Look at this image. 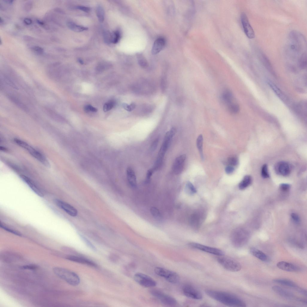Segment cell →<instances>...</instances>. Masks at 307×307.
<instances>
[{"instance_id": "37", "label": "cell", "mask_w": 307, "mask_h": 307, "mask_svg": "<svg viewBox=\"0 0 307 307\" xmlns=\"http://www.w3.org/2000/svg\"><path fill=\"white\" fill-rule=\"evenodd\" d=\"M120 34L119 32L115 31L112 33V43H117L119 40Z\"/></svg>"}, {"instance_id": "47", "label": "cell", "mask_w": 307, "mask_h": 307, "mask_svg": "<svg viewBox=\"0 0 307 307\" xmlns=\"http://www.w3.org/2000/svg\"><path fill=\"white\" fill-rule=\"evenodd\" d=\"M84 109L87 112L91 111L96 112L97 111V109L93 107L90 105H87L84 107Z\"/></svg>"}, {"instance_id": "50", "label": "cell", "mask_w": 307, "mask_h": 307, "mask_svg": "<svg viewBox=\"0 0 307 307\" xmlns=\"http://www.w3.org/2000/svg\"><path fill=\"white\" fill-rule=\"evenodd\" d=\"M161 86L162 91H164L166 89V80L165 77H163L161 80Z\"/></svg>"}, {"instance_id": "53", "label": "cell", "mask_w": 307, "mask_h": 307, "mask_svg": "<svg viewBox=\"0 0 307 307\" xmlns=\"http://www.w3.org/2000/svg\"><path fill=\"white\" fill-rule=\"evenodd\" d=\"M292 219L296 222H298L300 221L298 215L295 213H292L291 215Z\"/></svg>"}, {"instance_id": "33", "label": "cell", "mask_w": 307, "mask_h": 307, "mask_svg": "<svg viewBox=\"0 0 307 307\" xmlns=\"http://www.w3.org/2000/svg\"><path fill=\"white\" fill-rule=\"evenodd\" d=\"M80 237L82 241L88 247L94 251H96V249L95 247L87 238L83 235L80 234Z\"/></svg>"}, {"instance_id": "25", "label": "cell", "mask_w": 307, "mask_h": 307, "mask_svg": "<svg viewBox=\"0 0 307 307\" xmlns=\"http://www.w3.org/2000/svg\"><path fill=\"white\" fill-rule=\"evenodd\" d=\"M273 281L275 283L292 288H297L296 284L294 282L285 279H275Z\"/></svg>"}, {"instance_id": "28", "label": "cell", "mask_w": 307, "mask_h": 307, "mask_svg": "<svg viewBox=\"0 0 307 307\" xmlns=\"http://www.w3.org/2000/svg\"><path fill=\"white\" fill-rule=\"evenodd\" d=\"M8 97L12 102L21 109L26 112L28 111V109L27 107L23 103L14 96L8 95Z\"/></svg>"}, {"instance_id": "31", "label": "cell", "mask_w": 307, "mask_h": 307, "mask_svg": "<svg viewBox=\"0 0 307 307\" xmlns=\"http://www.w3.org/2000/svg\"><path fill=\"white\" fill-rule=\"evenodd\" d=\"M186 192L190 194H193L196 192V190L193 185L190 182H188L186 185Z\"/></svg>"}, {"instance_id": "17", "label": "cell", "mask_w": 307, "mask_h": 307, "mask_svg": "<svg viewBox=\"0 0 307 307\" xmlns=\"http://www.w3.org/2000/svg\"><path fill=\"white\" fill-rule=\"evenodd\" d=\"M276 266L279 269L288 272H296L300 270V267L297 266L285 261L278 262Z\"/></svg>"}, {"instance_id": "1", "label": "cell", "mask_w": 307, "mask_h": 307, "mask_svg": "<svg viewBox=\"0 0 307 307\" xmlns=\"http://www.w3.org/2000/svg\"><path fill=\"white\" fill-rule=\"evenodd\" d=\"M206 294L212 299L228 306L246 307L245 303L237 296L226 292L207 289Z\"/></svg>"}, {"instance_id": "49", "label": "cell", "mask_w": 307, "mask_h": 307, "mask_svg": "<svg viewBox=\"0 0 307 307\" xmlns=\"http://www.w3.org/2000/svg\"><path fill=\"white\" fill-rule=\"evenodd\" d=\"M37 266L35 265H28L23 266L22 268L24 269L34 270L37 269Z\"/></svg>"}, {"instance_id": "19", "label": "cell", "mask_w": 307, "mask_h": 307, "mask_svg": "<svg viewBox=\"0 0 307 307\" xmlns=\"http://www.w3.org/2000/svg\"><path fill=\"white\" fill-rule=\"evenodd\" d=\"M165 45V41L162 38H159L155 41L152 49L153 54L159 53L164 48Z\"/></svg>"}, {"instance_id": "15", "label": "cell", "mask_w": 307, "mask_h": 307, "mask_svg": "<svg viewBox=\"0 0 307 307\" xmlns=\"http://www.w3.org/2000/svg\"><path fill=\"white\" fill-rule=\"evenodd\" d=\"M276 173L283 176H287L290 173V167L289 164L284 161L276 163L275 166Z\"/></svg>"}, {"instance_id": "35", "label": "cell", "mask_w": 307, "mask_h": 307, "mask_svg": "<svg viewBox=\"0 0 307 307\" xmlns=\"http://www.w3.org/2000/svg\"><path fill=\"white\" fill-rule=\"evenodd\" d=\"M151 213L153 217L157 219H161V214L159 210L156 207H152L151 208Z\"/></svg>"}, {"instance_id": "39", "label": "cell", "mask_w": 307, "mask_h": 307, "mask_svg": "<svg viewBox=\"0 0 307 307\" xmlns=\"http://www.w3.org/2000/svg\"><path fill=\"white\" fill-rule=\"evenodd\" d=\"M261 175L264 178H267L269 177L268 167L266 164H264L262 166L261 169Z\"/></svg>"}, {"instance_id": "21", "label": "cell", "mask_w": 307, "mask_h": 307, "mask_svg": "<svg viewBox=\"0 0 307 307\" xmlns=\"http://www.w3.org/2000/svg\"><path fill=\"white\" fill-rule=\"evenodd\" d=\"M249 252L251 255L262 261L266 262L269 260V258L266 254L255 248H251Z\"/></svg>"}, {"instance_id": "29", "label": "cell", "mask_w": 307, "mask_h": 307, "mask_svg": "<svg viewBox=\"0 0 307 307\" xmlns=\"http://www.w3.org/2000/svg\"><path fill=\"white\" fill-rule=\"evenodd\" d=\"M203 143V137L202 135H200L198 137L196 141L197 148L199 151L201 159L202 160L204 159V156L203 152L202 146Z\"/></svg>"}, {"instance_id": "34", "label": "cell", "mask_w": 307, "mask_h": 307, "mask_svg": "<svg viewBox=\"0 0 307 307\" xmlns=\"http://www.w3.org/2000/svg\"><path fill=\"white\" fill-rule=\"evenodd\" d=\"M229 111L232 114H236L240 110V107L238 104L234 103L228 107Z\"/></svg>"}, {"instance_id": "30", "label": "cell", "mask_w": 307, "mask_h": 307, "mask_svg": "<svg viewBox=\"0 0 307 307\" xmlns=\"http://www.w3.org/2000/svg\"><path fill=\"white\" fill-rule=\"evenodd\" d=\"M96 13L99 21L101 22H103L104 19V11L103 7L100 5H98L96 9Z\"/></svg>"}, {"instance_id": "36", "label": "cell", "mask_w": 307, "mask_h": 307, "mask_svg": "<svg viewBox=\"0 0 307 307\" xmlns=\"http://www.w3.org/2000/svg\"><path fill=\"white\" fill-rule=\"evenodd\" d=\"M138 60L139 64L141 67L145 68L148 67V63L143 56L141 55H139L138 57Z\"/></svg>"}, {"instance_id": "24", "label": "cell", "mask_w": 307, "mask_h": 307, "mask_svg": "<svg viewBox=\"0 0 307 307\" xmlns=\"http://www.w3.org/2000/svg\"><path fill=\"white\" fill-rule=\"evenodd\" d=\"M67 25L69 28L76 32H80L88 29V28L76 24L72 22H68Z\"/></svg>"}, {"instance_id": "9", "label": "cell", "mask_w": 307, "mask_h": 307, "mask_svg": "<svg viewBox=\"0 0 307 307\" xmlns=\"http://www.w3.org/2000/svg\"><path fill=\"white\" fill-rule=\"evenodd\" d=\"M188 245L192 248L218 256L224 255L225 254L223 251L219 249L207 246L197 243H189Z\"/></svg>"}, {"instance_id": "12", "label": "cell", "mask_w": 307, "mask_h": 307, "mask_svg": "<svg viewBox=\"0 0 307 307\" xmlns=\"http://www.w3.org/2000/svg\"><path fill=\"white\" fill-rule=\"evenodd\" d=\"M231 239L233 245L237 248L243 246L247 241L245 236L241 233H238V231H235L232 233Z\"/></svg>"}, {"instance_id": "10", "label": "cell", "mask_w": 307, "mask_h": 307, "mask_svg": "<svg viewBox=\"0 0 307 307\" xmlns=\"http://www.w3.org/2000/svg\"><path fill=\"white\" fill-rule=\"evenodd\" d=\"M183 294L187 297L196 300H201L202 298L201 293L194 286L190 284H186L183 287Z\"/></svg>"}, {"instance_id": "58", "label": "cell", "mask_w": 307, "mask_h": 307, "mask_svg": "<svg viewBox=\"0 0 307 307\" xmlns=\"http://www.w3.org/2000/svg\"><path fill=\"white\" fill-rule=\"evenodd\" d=\"M2 40H1V38H0V45H1V44H2Z\"/></svg>"}, {"instance_id": "6", "label": "cell", "mask_w": 307, "mask_h": 307, "mask_svg": "<svg viewBox=\"0 0 307 307\" xmlns=\"http://www.w3.org/2000/svg\"><path fill=\"white\" fill-rule=\"evenodd\" d=\"M154 272L157 275L163 277L169 282L176 283L179 280L180 277L176 272L161 267H156Z\"/></svg>"}, {"instance_id": "20", "label": "cell", "mask_w": 307, "mask_h": 307, "mask_svg": "<svg viewBox=\"0 0 307 307\" xmlns=\"http://www.w3.org/2000/svg\"><path fill=\"white\" fill-rule=\"evenodd\" d=\"M272 289L278 294L286 298L291 299L294 297L292 293L279 286H273Z\"/></svg>"}, {"instance_id": "13", "label": "cell", "mask_w": 307, "mask_h": 307, "mask_svg": "<svg viewBox=\"0 0 307 307\" xmlns=\"http://www.w3.org/2000/svg\"><path fill=\"white\" fill-rule=\"evenodd\" d=\"M55 202L58 207L70 216L75 217L77 215V210L69 204L58 199L55 200Z\"/></svg>"}, {"instance_id": "38", "label": "cell", "mask_w": 307, "mask_h": 307, "mask_svg": "<svg viewBox=\"0 0 307 307\" xmlns=\"http://www.w3.org/2000/svg\"><path fill=\"white\" fill-rule=\"evenodd\" d=\"M198 214H192L190 218V222L192 224L194 225L198 226L200 218Z\"/></svg>"}, {"instance_id": "3", "label": "cell", "mask_w": 307, "mask_h": 307, "mask_svg": "<svg viewBox=\"0 0 307 307\" xmlns=\"http://www.w3.org/2000/svg\"><path fill=\"white\" fill-rule=\"evenodd\" d=\"M14 142L19 146L27 150L33 157L42 164L49 167L50 164L46 158L42 153L25 142L18 139H14Z\"/></svg>"}, {"instance_id": "23", "label": "cell", "mask_w": 307, "mask_h": 307, "mask_svg": "<svg viewBox=\"0 0 307 307\" xmlns=\"http://www.w3.org/2000/svg\"><path fill=\"white\" fill-rule=\"evenodd\" d=\"M127 180L130 185L135 187L136 186V179L135 172L133 169L130 167L128 168L126 171Z\"/></svg>"}, {"instance_id": "42", "label": "cell", "mask_w": 307, "mask_h": 307, "mask_svg": "<svg viewBox=\"0 0 307 307\" xmlns=\"http://www.w3.org/2000/svg\"><path fill=\"white\" fill-rule=\"evenodd\" d=\"M33 6V2L29 1L26 2L24 4L23 9L26 12H29L32 9Z\"/></svg>"}, {"instance_id": "40", "label": "cell", "mask_w": 307, "mask_h": 307, "mask_svg": "<svg viewBox=\"0 0 307 307\" xmlns=\"http://www.w3.org/2000/svg\"><path fill=\"white\" fill-rule=\"evenodd\" d=\"M4 79L5 82L9 86L14 89H18L17 86L8 77L6 76H4Z\"/></svg>"}, {"instance_id": "45", "label": "cell", "mask_w": 307, "mask_h": 307, "mask_svg": "<svg viewBox=\"0 0 307 307\" xmlns=\"http://www.w3.org/2000/svg\"><path fill=\"white\" fill-rule=\"evenodd\" d=\"M104 39L107 43H112V33L108 31H106L104 34Z\"/></svg>"}, {"instance_id": "14", "label": "cell", "mask_w": 307, "mask_h": 307, "mask_svg": "<svg viewBox=\"0 0 307 307\" xmlns=\"http://www.w3.org/2000/svg\"><path fill=\"white\" fill-rule=\"evenodd\" d=\"M20 177L37 195L41 197L43 196L44 194L42 190L33 180L25 175H20Z\"/></svg>"}, {"instance_id": "41", "label": "cell", "mask_w": 307, "mask_h": 307, "mask_svg": "<svg viewBox=\"0 0 307 307\" xmlns=\"http://www.w3.org/2000/svg\"><path fill=\"white\" fill-rule=\"evenodd\" d=\"M227 162L229 165L235 166L238 163V160L236 157L231 156L228 158Z\"/></svg>"}, {"instance_id": "18", "label": "cell", "mask_w": 307, "mask_h": 307, "mask_svg": "<svg viewBox=\"0 0 307 307\" xmlns=\"http://www.w3.org/2000/svg\"><path fill=\"white\" fill-rule=\"evenodd\" d=\"M66 259L70 261L82 264H86L93 267H96V264L93 262L85 258L74 255H69Z\"/></svg>"}, {"instance_id": "26", "label": "cell", "mask_w": 307, "mask_h": 307, "mask_svg": "<svg viewBox=\"0 0 307 307\" xmlns=\"http://www.w3.org/2000/svg\"><path fill=\"white\" fill-rule=\"evenodd\" d=\"M252 181V177L250 176H245L239 184V189L241 190L245 189L250 185Z\"/></svg>"}, {"instance_id": "54", "label": "cell", "mask_w": 307, "mask_h": 307, "mask_svg": "<svg viewBox=\"0 0 307 307\" xmlns=\"http://www.w3.org/2000/svg\"><path fill=\"white\" fill-rule=\"evenodd\" d=\"M23 22L25 24L29 25L32 23V20L30 18L26 17L24 19Z\"/></svg>"}, {"instance_id": "46", "label": "cell", "mask_w": 307, "mask_h": 307, "mask_svg": "<svg viewBox=\"0 0 307 307\" xmlns=\"http://www.w3.org/2000/svg\"><path fill=\"white\" fill-rule=\"evenodd\" d=\"M31 48L34 52L38 54H41L44 51V49L39 46H34Z\"/></svg>"}, {"instance_id": "2", "label": "cell", "mask_w": 307, "mask_h": 307, "mask_svg": "<svg viewBox=\"0 0 307 307\" xmlns=\"http://www.w3.org/2000/svg\"><path fill=\"white\" fill-rule=\"evenodd\" d=\"M54 273L60 278L73 286H76L80 283L78 275L74 272L66 269L56 267L53 269Z\"/></svg>"}, {"instance_id": "4", "label": "cell", "mask_w": 307, "mask_h": 307, "mask_svg": "<svg viewBox=\"0 0 307 307\" xmlns=\"http://www.w3.org/2000/svg\"><path fill=\"white\" fill-rule=\"evenodd\" d=\"M175 132V128L173 127L166 134L155 163L156 165H161L163 157Z\"/></svg>"}, {"instance_id": "11", "label": "cell", "mask_w": 307, "mask_h": 307, "mask_svg": "<svg viewBox=\"0 0 307 307\" xmlns=\"http://www.w3.org/2000/svg\"><path fill=\"white\" fill-rule=\"evenodd\" d=\"M240 19L243 30L246 36L249 39L254 38L255 36V33L245 13H241Z\"/></svg>"}, {"instance_id": "5", "label": "cell", "mask_w": 307, "mask_h": 307, "mask_svg": "<svg viewBox=\"0 0 307 307\" xmlns=\"http://www.w3.org/2000/svg\"><path fill=\"white\" fill-rule=\"evenodd\" d=\"M219 256L217 259L218 262L227 270L236 272L241 269V264L235 260L223 255Z\"/></svg>"}, {"instance_id": "32", "label": "cell", "mask_w": 307, "mask_h": 307, "mask_svg": "<svg viewBox=\"0 0 307 307\" xmlns=\"http://www.w3.org/2000/svg\"><path fill=\"white\" fill-rule=\"evenodd\" d=\"M0 226L1 228L6 231L18 236H21V234L19 231L9 227L3 223L1 222Z\"/></svg>"}, {"instance_id": "27", "label": "cell", "mask_w": 307, "mask_h": 307, "mask_svg": "<svg viewBox=\"0 0 307 307\" xmlns=\"http://www.w3.org/2000/svg\"><path fill=\"white\" fill-rule=\"evenodd\" d=\"M268 83L271 88L279 97L283 100L285 99V97L282 92L275 84L270 81L268 82Z\"/></svg>"}, {"instance_id": "52", "label": "cell", "mask_w": 307, "mask_h": 307, "mask_svg": "<svg viewBox=\"0 0 307 307\" xmlns=\"http://www.w3.org/2000/svg\"><path fill=\"white\" fill-rule=\"evenodd\" d=\"M78 9L81 10L85 12H89L90 10V9L88 7H87L84 6H78L77 7Z\"/></svg>"}, {"instance_id": "48", "label": "cell", "mask_w": 307, "mask_h": 307, "mask_svg": "<svg viewBox=\"0 0 307 307\" xmlns=\"http://www.w3.org/2000/svg\"><path fill=\"white\" fill-rule=\"evenodd\" d=\"M290 186L289 184L287 183H282L280 184L279 188L282 191H286L290 189Z\"/></svg>"}, {"instance_id": "44", "label": "cell", "mask_w": 307, "mask_h": 307, "mask_svg": "<svg viewBox=\"0 0 307 307\" xmlns=\"http://www.w3.org/2000/svg\"><path fill=\"white\" fill-rule=\"evenodd\" d=\"M122 106L127 111L131 112L136 108V105L134 103H132L130 105H128L126 103H124L122 104Z\"/></svg>"}, {"instance_id": "22", "label": "cell", "mask_w": 307, "mask_h": 307, "mask_svg": "<svg viewBox=\"0 0 307 307\" xmlns=\"http://www.w3.org/2000/svg\"><path fill=\"white\" fill-rule=\"evenodd\" d=\"M221 98L223 102L227 106V107L234 103H233V94L229 90L226 89L223 92Z\"/></svg>"}, {"instance_id": "43", "label": "cell", "mask_w": 307, "mask_h": 307, "mask_svg": "<svg viewBox=\"0 0 307 307\" xmlns=\"http://www.w3.org/2000/svg\"><path fill=\"white\" fill-rule=\"evenodd\" d=\"M114 103L112 101L106 103L103 106V110L106 112L109 111L113 107Z\"/></svg>"}, {"instance_id": "8", "label": "cell", "mask_w": 307, "mask_h": 307, "mask_svg": "<svg viewBox=\"0 0 307 307\" xmlns=\"http://www.w3.org/2000/svg\"><path fill=\"white\" fill-rule=\"evenodd\" d=\"M135 281L140 285L145 287H152L156 286V282L149 276L138 273L134 276Z\"/></svg>"}, {"instance_id": "56", "label": "cell", "mask_w": 307, "mask_h": 307, "mask_svg": "<svg viewBox=\"0 0 307 307\" xmlns=\"http://www.w3.org/2000/svg\"><path fill=\"white\" fill-rule=\"evenodd\" d=\"M4 23V19L1 17H0V25H1V24H3Z\"/></svg>"}, {"instance_id": "57", "label": "cell", "mask_w": 307, "mask_h": 307, "mask_svg": "<svg viewBox=\"0 0 307 307\" xmlns=\"http://www.w3.org/2000/svg\"><path fill=\"white\" fill-rule=\"evenodd\" d=\"M79 62H80V63H81V64H83V61H82V60H80V59L79 60Z\"/></svg>"}, {"instance_id": "7", "label": "cell", "mask_w": 307, "mask_h": 307, "mask_svg": "<svg viewBox=\"0 0 307 307\" xmlns=\"http://www.w3.org/2000/svg\"><path fill=\"white\" fill-rule=\"evenodd\" d=\"M150 293L152 295L159 299L164 305L173 306L177 304V301L175 299L165 294L160 291L156 289H152L151 290Z\"/></svg>"}, {"instance_id": "51", "label": "cell", "mask_w": 307, "mask_h": 307, "mask_svg": "<svg viewBox=\"0 0 307 307\" xmlns=\"http://www.w3.org/2000/svg\"><path fill=\"white\" fill-rule=\"evenodd\" d=\"M225 171L228 174H230L232 173L234 170L233 166L228 165L225 168Z\"/></svg>"}, {"instance_id": "55", "label": "cell", "mask_w": 307, "mask_h": 307, "mask_svg": "<svg viewBox=\"0 0 307 307\" xmlns=\"http://www.w3.org/2000/svg\"><path fill=\"white\" fill-rule=\"evenodd\" d=\"M3 1L7 3L11 4L13 3L14 1L13 0H4Z\"/></svg>"}, {"instance_id": "16", "label": "cell", "mask_w": 307, "mask_h": 307, "mask_svg": "<svg viewBox=\"0 0 307 307\" xmlns=\"http://www.w3.org/2000/svg\"><path fill=\"white\" fill-rule=\"evenodd\" d=\"M186 159V155L184 154L175 159L172 167V170L174 174H179L182 172Z\"/></svg>"}]
</instances>
